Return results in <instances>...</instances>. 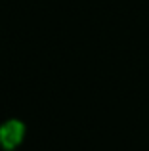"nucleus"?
<instances>
[{
    "label": "nucleus",
    "mask_w": 149,
    "mask_h": 151,
    "mask_svg": "<svg viewBox=\"0 0 149 151\" xmlns=\"http://www.w3.org/2000/svg\"><path fill=\"white\" fill-rule=\"evenodd\" d=\"M25 122L19 119H8L0 124V147L6 151H14L25 138Z\"/></svg>",
    "instance_id": "nucleus-1"
}]
</instances>
